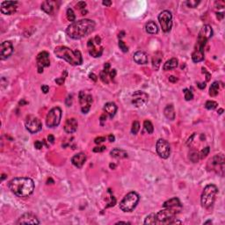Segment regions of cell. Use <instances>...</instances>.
I'll return each instance as SVG.
<instances>
[{
	"label": "cell",
	"mask_w": 225,
	"mask_h": 225,
	"mask_svg": "<svg viewBox=\"0 0 225 225\" xmlns=\"http://www.w3.org/2000/svg\"><path fill=\"white\" fill-rule=\"evenodd\" d=\"M209 151H210V149L209 146H207V147H205L204 149H202L201 150H200V152H199L200 154V159H202V158H205L208 155H209Z\"/></svg>",
	"instance_id": "cell-38"
},
{
	"label": "cell",
	"mask_w": 225,
	"mask_h": 225,
	"mask_svg": "<svg viewBox=\"0 0 225 225\" xmlns=\"http://www.w3.org/2000/svg\"><path fill=\"white\" fill-rule=\"evenodd\" d=\"M5 179V174H3V175H2V179H2V180H4Z\"/></svg>",
	"instance_id": "cell-62"
},
{
	"label": "cell",
	"mask_w": 225,
	"mask_h": 225,
	"mask_svg": "<svg viewBox=\"0 0 225 225\" xmlns=\"http://www.w3.org/2000/svg\"><path fill=\"white\" fill-rule=\"evenodd\" d=\"M48 142H49L50 143H54V141H55V137H54V135H49L48 136Z\"/></svg>",
	"instance_id": "cell-51"
},
{
	"label": "cell",
	"mask_w": 225,
	"mask_h": 225,
	"mask_svg": "<svg viewBox=\"0 0 225 225\" xmlns=\"http://www.w3.org/2000/svg\"><path fill=\"white\" fill-rule=\"evenodd\" d=\"M64 80H65V76H63V77H59V78H56V83H57L59 85H62L63 83H64Z\"/></svg>",
	"instance_id": "cell-46"
},
{
	"label": "cell",
	"mask_w": 225,
	"mask_h": 225,
	"mask_svg": "<svg viewBox=\"0 0 225 225\" xmlns=\"http://www.w3.org/2000/svg\"><path fill=\"white\" fill-rule=\"evenodd\" d=\"M111 156H112L113 158L116 159H123V158H128V153L126 150L124 149H113L111 150Z\"/></svg>",
	"instance_id": "cell-25"
},
{
	"label": "cell",
	"mask_w": 225,
	"mask_h": 225,
	"mask_svg": "<svg viewBox=\"0 0 225 225\" xmlns=\"http://www.w3.org/2000/svg\"><path fill=\"white\" fill-rule=\"evenodd\" d=\"M102 4L104 5H106V6H110V5H112V2H111V1H108V0H106V1H103Z\"/></svg>",
	"instance_id": "cell-55"
},
{
	"label": "cell",
	"mask_w": 225,
	"mask_h": 225,
	"mask_svg": "<svg viewBox=\"0 0 225 225\" xmlns=\"http://www.w3.org/2000/svg\"><path fill=\"white\" fill-rule=\"evenodd\" d=\"M67 19H68V21H71L72 23L75 22V21H76V15H75L73 10L71 9V8H69L67 10Z\"/></svg>",
	"instance_id": "cell-34"
},
{
	"label": "cell",
	"mask_w": 225,
	"mask_h": 225,
	"mask_svg": "<svg viewBox=\"0 0 225 225\" xmlns=\"http://www.w3.org/2000/svg\"><path fill=\"white\" fill-rule=\"evenodd\" d=\"M104 111L108 113L109 117L112 118L117 112V106L113 102H108L104 106Z\"/></svg>",
	"instance_id": "cell-24"
},
{
	"label": "cell",
	"mask_w": 225,
	"mask_h": 225,
	"mask_svg": "<svg viewBox=\"0 0 225 225\" xmlns=\"http://www.w3.org/2000/svg\"><path fill=\"white\" fill-rule=\"evenodd\" d=\"M9 188L12 194L18 197L26 198L29 197L34 190V180L27 177H19L11 180L8 184Z\"/></svg>",
	"instance_id": "cell-3"
},
{
	"label": "cell",
	"mask_w": 225,
	"mask_h": 225,
	"mask_svg": "<svg viewBox=\"0 0 225 225\" xmlns=\"http://www.w3.org/2000/svg\"><path fill=\"white\" fill-rule=\"evenodd\" d=\"M13 53V46L12 43L9 41H3L0 46V59L5 60L9 58Z\"/></svg>",
	"instance_id": "cell-18"
},
{
	"label": "cell",
	"mask_w": 225,
	"mask_h": 225,
	"mask_svg": "<svg viewBox=\"0 0 225 225\" xmlns=\"http://www.w3.org/2000/svg\"><path fill=\"white\" fill-rule=\"evenodd\" d=\"M200 4V1H197V0H188L186 1V5L188 7H191V8H195L197 7V5Z\"/></svg>",
	"instance_id": "cell-40"
},
{
	"label": "cell",
	"mask_w": 225,
	"mask_h": 225,
	"mask_svg": "<svg viewBox=\"0 0 225 225\" xmlns=\"http://www.w3.org/2000/svg\"><path fill=\"white\" fill-rule=\"evenodd\" d=\"M208 223H212V221H207L204 223V224H208Z\"/></svg>",
	"instance_id": "cell-61"
},
{
	"label": "cell",
	"mask_w": 225,
	"mask_h": 225,
	"mask_svg": "<svg viewBox=\"0 0 225 225\" xmlns=\"http://www.w3.org/2000/svg\"><path fill=\"white\" fill-rule=\"evenodd\" d=\"M41 91L44 92V93H48V92L49 91V87L46 85H44L41 86Z\"/></svg>",
	"instance_id": "cell-48"
},
{
	"label": "cell",
	"mask_w": 225,
	"mask_h": 225,
	"mask_svg": "<svg viewBox=\"0 0 225 225\" xmlns=\"http://www.w3.org/2000/svg\"><path fill=\"white\" fill-rule=\"evenodd\" d=\"M77 126H78V123L77 120L75 118H71L67 120L63 128L67 134H72L77 131Z\"/></svg>",
	"instance_id": "cell-20"
},
{
	"label": "cell",
	"mask_w": 225,
	"mask_h": 225,
	"mask_svg": "<svg viewBox=\"0 0 225 225\" xmlns=\"http://www.w3.org/2000/svg\"><path fill=\"white\" fill-rule=\"evenodd\" d=\"M105 141H106V137L99 136V137H97V138L94 140V143H96V144H99V143H103V142H105Z\"/></svg>",
	"instance_id": "cell-44"
},
{
	"label": "cell",
	"mask_w": 225,
	"mask_h": 225,
	"mask_svg": "<svg viewBox=\"0 0 225 225\" xmlns=\"http://www.w3.org/2000/svg\"><path fill=\"white\" fill-rule=\"evenodd\" d=\"M134 61L138 64H146L148 62V55L143 51H137L134 54Z\"/></svg>",
	"instance_id": "cell-22"
},
{
	"label": "cell",
	"mask_w": 225,
	"mask_h": 225,
	"mask_svg": "<svg viewBox=\"0 0 225 225\" xmlns=\"http://www.w3.org/2000/svg\"><path fill=\"white\" fill-rule=\"evenodd\" d=\"M62 119V109L58 107L52 108L49 112H48L46 117V124L48 128H56L57 127Z\"/></svg>",
	"instance_id": "cell-10"
},
{
	"label": "cell",
	"mask_w": 225,
	"mask_h": 225,
	"mask_svg": "<svg viewBox=\"0 0 225 225\" xmlns=\"http://www.w3.org/2000/svg\"><path fill=\"white\" fill-rule=\"evenodd\" d=\"M95 22L92 20H80L71 23L67 27L66 34L70 38L79 40L92 34L95 28Z\"/></svg>",
	"instance_id": "cell-2"
},
{
	"label": "cell",
	"mask_w": 225,
	"mask_h": 225,
	"mask_svg": "<svg viewBox=\"0 0 225 225\" xmlns=\"http://www.w3.org/2000/svg\"><path fill=\"white\" fill-rule=\"evenodd\" d=\"M79 103L81 106V111L83 113H87L90 111V108L92 104V96L90 93H86L84 91L79 92Z\"/></svg>",
	"instance_id": "cell-14"
},
{
	"label": "cell",
	"mask_w": 225,
	"mask_h": 225,
	"mask_svg": "<svg viewBox=\"0 0 225 225\" xmlns=\"http://www.w3.org/2000/svg\"><path fill=\"white\" fill-rule=\"evenodd\" d=\"M55 54L57 57L63 59L73 66L81 65L83 56L79 50H71L68 47L58 46L55 48Z\"/></svg>",
	"instance_id": "cell-5"
},
{
	"label": "cell",
	"mask_w": 225,
	"mask_h": 225,
	"mask_svg": "<svg viewBox=\"0 0 225 225\" xmlns=\"http://www.w3.org/2000/svg\"><path fill=\"white\" fill-rule=\"evenodd\" d=\"M139 195L135 192H130L124 196V198L120 202V209L123 212H131L133 211L139 202Z\"/></svg>",
	"instance_id": "cell-7"
},
{
	"label": "cell",
	"mask_w": 225,
	"mask_h": 225,
	"mask_svg": "<svg viewBox=\"0 0 225 225\" xmlns=\"http://www.w3.org/2000/svg\"><path fill=\"white\" fill-rule=\"evenodd\" d=\"M89 77L91 79H92L93 81H97V76L95 75V74H93V73H91L90 75H89Z\"/></svg>",
	"instance_id": "cell-53"
},
{
	"label": "cell",
	"mask_w": 225,
	"mask_h": 225,
	"mask_svg": "<svg viewBox=\"0 0 225 225\" xmlns=\"http://www.w3.org/2000/svg\"><path fill=\"white\" fill-rule=\"evenodd\" d=\"M164 116L167 118L170 121H173L175 119V110H174V107L172 105H168L166 108H164Z\"/></svg>",
	"instance_id": "cell-30"
},
{
	"label": "cell",
	"mask_w": 225,
	"mask_h": 225,
	"mask_svg": "<svg viewBox=\"0 0 225 225\" xmlns=\"http://www.w3.org/2000/svg\"><path fill=\"white\" fill-rule=\"evenodd\" d=\"M143 127H144V129L148 132V134L153 133L154 127H153V124L151 123V122H149L148 120L144 121V122H143Z\"/></svg>",
	"instance_id": "cell-33"
},
{
	"label": "cell",
	"mask_w": 225,
	"mask_h": 225,
	"mask_svg": "<svg viewBox=\"0 0 225 225\" xmlns=\"http://www.w3.org/2000/svg\"><path fill=\"white\" fill-rule=\"evenodd\" d=\"M223 109H220V110H219V114L223 113Z\"/></svg>",
	"instance_id": "cell-63"
},
{
	"label": "cell",
	"mask_w": 225,
	"mask_h": 225,
	"mask_svg": "<svg viewBox=\"0 0 225 225\" xmlns=\"http://www.w3.org/2000/svg\"><path fill=\"white\" fill-rule=\"evenodd\" d=\"M178 64H179L178 59L177 58H172L164 63L163 69H164V71H171V70H173L175 68H177Z\"/></svg>",
	"instance_id": "cell-29"
},
{
	"label": "cell",
	"mask_w": 225,
	"mask_h": 225,
	"mask_svg": "<svg viewBox=\"0 0 225 225\" xmlns=\"http://www.w3.org/2000/svg\"><path fill=\"white\" fill-rule=\"evenodd\" d=\"M119 223H124V224H129V223H128V222H118V223H116V224H119Z\"/></svg>",
	"instance_id": "cell-58"
},
{
	"label": "cell",
	"mask_w": 225,
	"mask_h": 225,
	"mask_svg": "<svg viewBox=\"0 0 225 225\" xmlns=\"http://www.w3.org/2000/svg\"><path fill=\"white\" fill-rule=\"evenodd\" d=\"M85 162H86V155L84 152H80L73 156L71 158L72 164L77 168H82L83 165L85 164Z\"/></svg>",
	"instance_id": "cell-21"
},
{
	"label": "cell",
	"mask_w": 225,
	"mask_h": 225,
	"mask_svg": "<svg viewBox=\"0 0 225 225\" xmlns=\"http://www.w3.org/2000/svg\"><path fill=\"white\" fill-rule=\"evenodd\" d=\"M156 149L158 156L162 158H168L171 154V148L169 143L164 139H158L156 145Z\"/></svg>",
	"instance_id": "cell-13"
},
{
	"label": "cell",
	"mask_w": 225,
	"mask_h": 225,
	"mask_svg": "<svg viewBox=\"0 0 225 225\" xmlns=\"http://www.w3.org/2000/svg\"><path fill=\"white\" fill-rule=\"evenodd\" d=\"M37 62V68L38 72L41 73L43 72V69L45 67H48L50 65V60H49V54L47 51H42L38 54L36 57Z\"/></svg>",
	"instance_id": "cell-16"
},
{
	"label": "cell",
	"mask_w": 225,
	"mask_h": 225,
	"mask_svg": "<svg viewBox=\"0 0 225 225\" xmlns=\"http://www.w3.org/2000/svg\"><path fill=\"white\" fill-rule=\"evenodd\" d=\"M18 8L17 1H5L1 4V12L5 15H11L15 13Z\"/></svg>",
	"instance_id": "cell-17"
},
{
	"label": "cell",
	"mask_w": 225,
	"mask_h": 225,
	"mask_svg": "<svg viewBox=\"0 0 225 225\" xmlns=\"http://www.w3.org/2000/svg\"><path fill=\"white\" fill-rule=\"evenodd\" d=\"M213 36V30L209 25H205L200 31L195 50L192 54V60L195 62H200L204 59V48L208 41Z\"/></svg>",
	"instance_id": "cell-4"
},
{
	"label": "cell",
	"mask_w": 225,
	"mask_h": 225,
	"mask_svg": "<svg viewBox=\"0 0 225 225\" xmlns=\"http://www.w3.org/2000/svg\"><path fill=\"white\" fill-rule=\"evenodd\" d=\"M56 1H49V0L48 1H44L41 4V9L48 14H52L53 11H54L55 7H56Z\"/></svg>",
	"instance_id": "cell-23"
},
{
	"label": "cell",
	"mask_w": 225,
	"mask_h": 225,
	"mask_svg": "<svg viewBox=\"0 0 225 225\" xmlns=\"http://www.w3.org/2000/svg\"><path fill=\"white\" fill-rule=\"evenodd\" d=\"M181 208H164V209L160 210L158 213L150 214L148 215L144 224H172L180 222L175 221V216L179 213Z\"/></svg>",
	"instance_id": "cell-1"
},
{
	"label": "cell",
	"mask_w": 225,
	"mask_h": 225,
	"mask_svg": "<svg viewBox=\"0 0 225 225\" xmlns=\"http://www.w3.org/2000/svg\"><path fill=\"white\" fill-rule=\"evenodd\" d=\"M106 149V146H99L93 149V152H103Z\"/></svg>",
	"instance_id": "cell-43"
},
{
	"label": "cell",
	"mask_w": 225,
	"mask_h": 225,
	"mask_svg": "<svg viewBox=\"0 0 225 225\" xmlns=\"http://www.w3.org/2000/svg\"><path fill=\"white\" fill-rule=\"evenodd\" d=\"M119 48H120V49H122V51L124 52V53L128 51V48L127 47V45L125 44V42L121 41V40L119 41Z\"/></svg>",
	"instance_id": "cell-41"
},
{
	"label": "cell",
	"mask_w": 225,
	"mask_h": 225,
	"mask_svg": "<svg viewBox=\"0 0 225 225\" xmlns=\"http://www.w3.org/2000/svg\"><path fill=\"white\" fill-rule=\"evenodd\" d=\"M149 100V95L146 92L142 91H136L132 95V104L135 108H143Z\"/></svg>",
	"instance_id": "cell-15"
},
{
	"label": "cell",
	"mask_w": 225,
	"mask_h": 225,
	"mask_svg": "<svg viewBox=\"0 0 225 225\" xmlns=\"http://www.w3.org/2000/svg\"><path fill=\"white\" fill-rule=\"evenodd\" d=\"M108 139H109V141L110 142H114V140H115V137H114V135H109V136H108Z\"/></svg>",
	"instance_id": "cell-56"
},
{
	"label": "cell",
	"mask_w": 225,
	"mask_h": 225,
	"mask_svg": "<svg viewBox=\"0 0 225 225\" xmlns=\"http://www.w3.org/2000/svg\"><path fill=\"white\" fill-rule=\"evenodd\" d=\"M219 92V82H214L209 88V95L211 97H215Z\"/></svg>",
	"instance_id": "cell-32"
},
{
	"label": "cell",
	"mask_w": 225,
	"mask_h": 225,
	"mask_svg": "<svg viewBox=\"0 0 225 225\" xmlns=\"http://www.w3.org/2000/svg\"><path fill=\"white\" fill-rule=\"evenodd\" d=\"M202 72L206 74V77H207V79H206V80H207V81H209V80L210 79V74H209V73L207 71V70H206V69H204V68H202Z\"/></svg>",
	"instance_id": "cell-49"
},
{
	"label": "cell",
	"mask_w": 225,
	"mask_h": 225,
	"mask_svg": "<svg viewBox=\"0 0 225 225\" xmlns=\"http://www.w3.org/2000/svg\"><path fill=\"white\" fill-rule=\"evenodd\" d=\"M200 154L197 151H192L190 153V160L194 163H197L200 160Z\"/></svg>",
	"instance_id": "cell-36"
},
{
	"label": "cell",
	"mask_w": 225,
	"mask_h": 225,
	"mask_svg": "<svg viewBox=\"0 0 225 225\" xmlns=\"http://www.w3.org/2000/svg\"><path fill=\"white\" fill-rule=\"evenodd\" d=\"M85 6H86V3L85 2H83V1H80V2H78L76 5V7H77V9L78 10H85Z\"/></svg>",
	"instance_id": "cell-42"
},
{
	"label": "cell",
	"mask_w": 225,
	"mask_h": 225,
	"mask_svg": "<svg viewBox=\"0 0 225 225\" xmlns=\"http://www.w3.org/2000/svg\"><path fill=\"white\" fill-rule=\"evenodd\" d=\"M197 85H198V87H199L200 89L202 90V89H204L205 87H206V83H199Z\"/></svg>",
	"instance_id": "cell-54"
},
{
	"label": "cell",
	"mask_w": 225,
	"mask_h": 225,
	"mask_svg": "<svg viewBox=\"0 0 225 225\" xmlns=\"http://www.w3.org/2000/svg\"><path fill=\"white\" fill-rule=\"evenodd\" d=\"M140 130V123L137 121H135L132 124V128H131V132L134 135H136Z\"/></svg>",
	"instance_id": "cell-37"
},
{
	"label": "cell",
	"mask_w": 225,
	"mask_h": 225,
	"mask_svg": "<svg viewBox=\"0 0 225 225\" xmlns=\"http://www.w3.org/2000/svg\"><path fill=\"white\" fill-rule=\"evenodd\" d=\"M183 92L185 93V99H186V100H192L193 99H194V94H193V92H191L190 90L188 89H184L183 90Z\"/></svg>",
	"instance_id": "cell-39"
},
{
	"label": "cell",
	"mask_w": 225,
	"mask_h": 225,
	"mask_svg": "<svg viewBox=\"0 0 225 225\" xmlns=\"http://www.w3.org/2000/svg\"><path fill=\"white\" fill-rule=\"evenodd\" d=\"M145 29H146V32H147L148 34H157L158 33V25L152 21H149L148 23L146 24Z\"/></svg>",
	"instance_id": "cell-27"
},
{
	"label": "cell",
	"mask_w": 225,
	"mask_h": 225,
	"mask_svg": "<svg viewBox=\"0 0 225 225\" xmlns=\"http://www.w3.org/2000/svg\"><path fill=\"white\" fill-rule=\"evenodd\" d=\"M218 193V188L215 185H208L203 189L202 195L200 197V203L201 206L205 209L211 208L215 200V197Z\"/></svg>",
	"instance_id": "cell-6"
},
{
	"label": "cell",
	"mask_w": 225,
	"mask_h": 225,
	"mask_svg": "<svg viewBox=\"0 0 225 225\" xmlns=\"http://www.w3.org/2000/svg\"><path fill=\"white\" fill-rule=\"evenodd\" d=\"M17 224H40V221L35 215L31 213H26L22 215L16 223Z\"/></svg>",
	"instance_id": "cell-19"
},
{
	"label": "cell",
	"mask_w": 225,
	"mask_h": 225,
	"mask_svg": "<svg viewBox=\"0 0 225 225\" xmlns=\"http://www.w3.org/2000/svg\"><path fill=\"white\" fill-rule=\"evenodd\" d=\"M158 21L162 30L164 33H168L172 29V12L167 10L161 11L158 15Z\"/></svg>",
	"instance_id": "cell-11"
},
{
	"label": "cell",
	"mask_w": 225,
	"mask_h": 225,
	"mask_svg": "<svg viewBox=\"0 0 225 225\" xmlns=\"http://www.w3.org/2000/svg\"><path fill=\"white\" fill-rule=\"evenodd\" d=\"M223 17V13H217V18H218V19L222 20Z\"/></svg>",
	"instance_id": "cell-57"
},
{
	"label": "cell",
	"mask_w": 225,
	"mask_h": 225,
	"mask_svg": "<svg viewBox=\"0 0 225 225\" xmlns=\"http://www.w3.org/2000/svg\"><path fill=\"white\" fill-rule=\"evenodd\" d=\"M116 167V165L114 164H110V168H112V169H114Z\"/></svg>",
	"instance_id": "cell-60"
},
{
	"label": "cell",
	"mask_w": 225,
	"mask_h": 225,
	"mask_svg": "<svg viewBox=\"0 0 225 225\" xmlns=\"http://www.w3.org/2000/svg\"><path fill=\"white\" fill-rule=\"evenodd\" d=\"M217 106H218V104L215 101H213V100H209L205 104V108H207L208 110H214L217 108Z\"/></svg>",
	"instance_id": "cell-35"
},
{
	"label": "cell",
	"mask_w": 225,
	"mask_h": 225,
	"mask_svg": "<svg viewBox=\"0 0 225 225\" xmlns=\"http://www.w3.org/2000/svg\"><path fill=\"white\" fill-rule=\"evenodd\" d=\"M116 76V70L115 69H112V70H110V71H109V77H110V79L112 80L114 77Z\"/></svg>",
	"instance_id": "cell-45"
},
{
	"label": "cell",
	"mask_w": 225,
	"mask_h": 225,
	"mask_svg": "<svg viewBox=\"0 0 225 225\" xmlns=\"http://www.w3.org/2000/svg\"><path fill=\"white\" fill-rule=\"evenodd\" d=\"M34 147H35L37 149H41L42 147H43V143H41V141H36L34 143Z\"/></svg>",
	"instance_id": "cell-47"
},
{
	"label": "cell",
	"mask_w": 225,
	"mask_h": 225,
	"mask_svg": "<svg viewBox=\"0 0 225 225\" xmlns=\"http://www.w3.org/2000/svg\"><path fill=\"white\" fill-rule=\"evenodd\" d=\"M87 48L90 56L92 57H100L103 53L101 38L99 36H95L93 39H90L87 42Z\"/></svg>",
	"instance_id": "cell-9"
},
{
	"label": "cell",
	"mask_w": 225,
	"mask_h": 225,
	"mask_svg": "<svg viewBox=\"0 0 225 225\" xmlns=\"http://www.w3.org/2000/svg\"><path fill=\"white\" fill-rule=\"evenodd\" d=\"M109 71H110V64L107 62L104 65V70L100 72L99 74V77L101 79V81L105 84H108L109 83Z\"/></svg>",
	"instance_id": "cell-26"
},
{
	"label": "cell",
	"mask_w": 225,
	"mask_h": 225,
	"mask_svg": "<svg viewBox=\"0 0 225 225\" xmlns=\"http://www.w3.org/2000/svg\"><path fill=\"white\" fill-rule=\"evenodd\" d=\"M161 62H162V54L160 52H157L154 55L153 59H152V65H153V68L156 71H158L159 69Z\"/></svg>",
	"instance_id": "cell-31"
},
{
	"label": "cell",
	"mask_w": 225,
	"mask_h": 225,
	"mask_svg": "<svg viewBox=\"0 0 225 225\" xmlns=\"http://www.w3.org/2000/svg\"><path fill=\"white\" fill-rule=\"evenodd\" d=\"M224 161L223 154H217L209 159L208 163V168L223 177L224 175Z\"/></svg>",
	"instance_id": "cell-8"
},
{
	"label": "cell",
	"mask_w": 225,
	"mask_h": 225,
	"mask_svg": "<svg viewBox=\"0 0 225 225\" xmlns=\"http://www.w3.org/2000/svg\"><path fill=\"white\" fill-rule=\"evenodd\" d=\"M124 34H125L124 32H122L121 34H119V38H122V37H123V36H124Z\"/></svg>",
	"instance_id": "cell-59"
},
{
	"label": "cell",
	"mask_w": 225,
	"mask_h": 225,
	"mask_svg": "<svg viewBox=\"0 0 225 225\" xmlns=\"http://www.w3.org/2000/svg\"><path fill=\"white\" fill-rule=\"evenodd\" d=\"M106 120H107V116H106L105 113H103L102 115L100 116V122H101V125H103V122H106Z\"/></svg>",
	"instance_id": "cell-52"
},
{
	"label": "cell",
	"mask_w": 225,
	"mask_h": 225,
	"mask_svg": "<svg viewBox=\"0 0 225 225\" xmlns=\"http://www.w3.org/2000/svg\"><path fill=\"white\" fill-rule=\"evenodd\" d=\"M164 208H181L182 209V205L177 197H174L172 199H170L164 202Z\"/></svg>",
	"instance_id": "cell-28"
},
{
	"label": "cell",
	"mask_w": 225,
	"mask_h": 225,
	"mask_svg": "<svg viewBox=\"0 0 225 225\" xmlns=\"http://www.w3.org/2000/svg\"><path fill=\"white\" fill-rule=\"evenodd\" d=\"M25 126H26V129L31 134L38 133L39 131H41V128H42L41 120L39 118L34 116V115H29L28 117L26 118Z\"/></svg>",
	"instance_id": "cell-12"
},
{
	"label": "cell",
	"mask_w": 225,
	"mask_h": 225,
	"mask_svg": "<svg viewBox=\"0 0 225 225\" xmlns=\"http://www.w3.org/2000/svg\"><path fill=\"white\" fill-rule=\"evenodd\" d=\"M169 81L172 83H176L178 81V78L176 77H174V76H171V77H169Z\"/></svg>",
	"instance_id": "cell-50"
}]
</instances>
